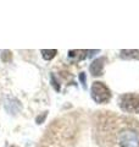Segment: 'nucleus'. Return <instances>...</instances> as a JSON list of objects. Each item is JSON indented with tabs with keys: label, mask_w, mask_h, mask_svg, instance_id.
Segmentation results:
<instances>
[{
	"label": "nucleus",
	"mask_w": 139,
	"mask_h": 147,
	"mask_svg": "<svg viewBox=\"0 0 139 147\" xmlns=\"http://www.w3.org/2000/svg\"><path fill=\"white\" fill-rule=\"evenodd\" d=\"M80 81H81V84L83 85V88H87V85H86V82H87L86 72H81L80 74Z\"/></svg>",
	"instance_id": "9d476101"
},
{
	"label": "nucleus",
	"mask_w": 139,
	"mask_h": 147,
	"mask_svg": "<svg viewBox=\"0 0 139 147\" xmlns=\"http://www.w3.org/2000/svg\"><path fill=\"white\" fill-rule=\"evenodd\" d=\"M105 61H106V58H98L95 59L94 61L90 64L89 66V71L93 76L98 77L103 75V70H104V65H105Z\"/></svg>",
	"instance_id": "20e7f679"
},
{
	"label": "nucleus",
	"mask_w": 139,
	"mask_h": 147,
	"mask_svg": "<svg viewBox=\"0 0 139 147\" xmlns=\"http://www.w3.org/2000/svg\"><path fill=\"white\" fill-rule=\"evenodd\" d=\"M46 117H48V112H44V113L39 114V115L37 117V119H35V123L37 124H41L46 119Z\"/></svg>",
	"instance_id": "1a4fd4ad"
},
{
	"label": "nucleus",
	"mask_w": 139,
	"mask_h": 147,
	"mask_svg": "<svg viewBox=\"0 0 139 147\" xmlns=\"http://www.w3.org/2000/svg\"><path fill=\"white\" fill-rule=\"evenodd\" d=\"M118 107L123 112L138 114L139 113V94L138 93H124L118 97Z\"/></svg>",
	"instance_id": "7ed1b4c3"
},
{
	"label": "nucleus",
	"mask_w": 139,
	"mask_h": 147,
	"mask_svg": "<svg viewBox=\"0 0 139 147\" xmlns=\"http://www.w3.org/2000/svg\"><path fill=\"white\" fill-rule=\"evenodd\" d=\"M90 50H70L68 52V58L72 59L75 63H80L88 57V53Z\"/></svg>",
	"instance_id": "39448f33"
},
{
	"label": "nucleus",
	"mask_w": 139,
	"mask_h": 147,
	"mask_svg": "<svg viewBox=\"0 0 139 147\" xmlns=\"http://www.w3.org/2000/svg\"><path fill=\"white\" fill-rule=\"evenodd\" d=\"M51 82H53V86L55 87V90H56L57 92L60 91V85L57 84V81L55 80V77H54V75H51Z\"/></svg>",
	"instance_id": "9b49d317"
},
{
	"label": "nucleus",
	"mask_w": 139,
	"mask_h": 147,
	"mask_svg": "<svg viewBox=\"0 0 139 147\" xmlns=\"http://www.w3.org/2000/svg\"><path fill=\"white\" fill-rule=\"evenodd\" d=\"M11 59H12V53L10 52V50H4V52L1 53V60L4 63L11 61Z\"/></svg>",
	"instance_id": "6e6552de"
},
{
	"label": "nucleus",
	"mask_w": 139,
	"mask_h": 147,
	"mask_svg": "<svg viewBox=\"0 0 139 147\" xmlns=\"http://www.w3.org/2000/svg\"><path fill=\"white\" fill-rule=\"evenodd\" d=\"M92 98L98 104H106L111 99V91L104 82L95 81L92 85Z\"/></svg>",
	"instance_id": "f03ea898"
},
{
	"label": "nucleus",
	"mask_w": 139,
	"mask_h": 147,
	"mask_svg": "<svg viewBox=\"0 0 139 147\" xmlns=\"http://www.w3.org/2000/svg\"><path fill=\"white\" fill-rule=\"evenodd\" d=\"M37 147H139V121L108 110H76L50 124Z\"/></svg>",
	"instance_id": "f257e3e1"
},
{
	"label": "nucleus",
	"mask_w": 139,
	"mask_h": 147,
	"mask_svg": "<svg viewBox=\"0 0 139 147\" xmlns=\"http://www.w3.org/2000/svg\"><path fill=\"white\" fill-rule=\"evenodd\" d=\"M57 54L56 49H43L41 50V55L45 60H51V59Z\"/></svg>",
	"instance_id": "0eeeda50"
},
{
	"label": "nucleus",
	"mask_w": 139,
	"mask_h": 147,
	"mask_svg": "<svg viewBox=\"0 0 139 147\" xmlns=\"http://www.w3.org/2000/svg\"><path fill=\"white\" fill-rule=\"evenodd\" d=\"M121 58L122 59H139V50H121Z\"/></svg>",
	"instance_id": "423d86ee"
},
{
	"label": "nucleus",
	"mask_w": 139,
	"mask_h": 147,
	"mask_svg": "<svg viewBox=\"0 0 139 147\" xmlns=\"http://www.w3.org/2000/svg\"><path fill=\"white\" fill-rule=\"evenodd\" d=\"M9 147H16V146H9Z\"/></svg>",
	"instance_id": "f8f14e48"
}]
</instances>
